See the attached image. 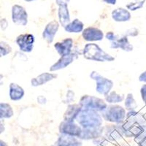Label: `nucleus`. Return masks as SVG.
Listing matches in <instances>:
<instances>
[{"label": "nucleus", "mask_w": 146, "mask_h": 146, "mask_svg": "<svg viewBox=\"0 0 146 146\" xmlns=\"http://www.w3.org/2000/svg\"><path fill=\"white\" fill-rule=\"evenodd\" d=\"M102 119L99 112L82 108L75 120L82 129H96L101 127L103 123Z\"/></svg>", "instance_id": "obj_1"}, {"label": "nucleus", "mask_w": 146, "mask_h": 146, "mask_svg": "<svg viewBox=\"0 0 146 146\" xmlns=\"http://www.w3.org/2000/svg\"><path fill=\"white\" fill-rule=\"evenodd\" d=\"M83 55L86 59L94 62H110L115 60L114 57L104 51L97 44L94 42H89L85 45L83 50Z\"/></svg>", "instance_id": "obj_2"}, {"label": "nucleus", "mask_w": 146, "mask_h": 146, "mask_svg": "<svg viewBox=\"0 0 146 146\" xmlns=\"http://www.w3.org/2000/svg\"><path fill=\"white\" fill-rule=\"evenodd\" d=\"M101 115L108 122L122 124L126 120V110L120 105H110L101 112Z\"/></svg>", "instance_id": "obj_3"}, {"label": "nucleus", "mask_w": 146, "mask_h": 146, "mask_svg": "<svg viewBox=\"0 0 146 146\" xmlns=\"http://www.w3.org/2000/svg\"><path fill=\"white\" fill-rule=\"evenodd\" d=\"M79 105L83 109L97 112H102L108 107L106 102L104 100L90 95H83L79 101Z\"/></svg>", "instance_id": "obj_4"}, {"label": "nucleus", "mask_w": 146, "mask_h": 146, "mask_svg": "<svg viewBox=\"0 0 146 146\" xmlns=\"http://www.w3.org/2000/svg\"><path fill=\"white\" fill-rule=\"evenodd\" d=\"M90 78L96 81V91L100 94L106 96L111 91L114 86V83L110 79L105 78L98 72L92 71L90 74Z\"/></svg>", "instance_id": "obj_5"}, {"label": "nucleus", "mask_w": 146, "mask_h": 146, "mask_svg": "<svg viewBox=\"0 0 146 146\" xmlns=\"http://www.w3.org/2000/svg\"><path fill=\"white\" fill-rule=\"evenodd\" d=\"M58 129L61 134L79 138L82 132V127L75 121H63L60 123Z\"/></svg>", "instance_id": "obj_6"}, {"label": "nucleus", "mask_w": 146, "mask_h": 146, "mask_svg": "<svg viewBox=\"0 0 146 146\" xmlns=\"http://www.w3.org/2000/svg\"><path fill=\"white\" fill-rule=\"evenodd\" d=\"M70 0H56L58 6V15L59 23L64 28L71 22L70 12L68 10V3Z\"/></svg>", "instance_id": "obj_7"}, {"label": "nucleus", "mask_w": 146, "mask_h": 146, "mask_svg": "<svg viewBox=\"0 0 146 146\" xmlns=\"http://www.w3.org/2000/svg\"><path fill=\"white\" fill-rule=\"evenodd\" d=\"M12 20L19 26H26L28 23V13L22 6L15 5L12 7Z\"/></svg>", "instance_id": "obj_8"}, {"label": "nucleus", "mask_w": 146, "mask_h": 146, "mask_svg": "<svg viewBox=\"0 0 146 146\" xmlns=\"http://www.w3.org/2000/svg\"><path fill=\"white\" fill-rule=\"evenodd\" d=\"M35 39V36L32 34H23L16 38V43L20 50L24 53H30L34 48V43Z\"/></svg>", "instance_id": "obj_9"}, {"label": "nucleus", "mask_w": 146, "mask_h": 146, "mask_svg": "<svg viewBox=\"0 0 146 146\" xmlns=\"http://www.w3.org/2000/svg\"><path fill=\"white\" fill-rule=\"evenodd\" d=\"M82 36L85 41L93 42L102 40L104 38V33L100 29L89 27L83 29L82 32Z\"/></svg>", "instance_id": "obj_10"}, {"label": "nucleus", "mask_w": 146, "mask_h": 146, "mask_svg": "<svg viewBox=\"0 0 146 146\" xmlns=\"http://www.w3.org/2000/svg\"><path fill=\"white\" fill-rule=\"evenodd\" d=\"M59 28V23L57 21L53 20L49 22L45 27L43 32H42V38L48 42L50 44L53 42L54 37L58 32Z\"/></svg>", "instance_id": "obj_11"}, {"label": "nucleus", "mask_w": 146, "mask_h": 146, "mask_svg": "<svg viewBox=\"0 0 146 146\" xmlns=\"http://www.w3.org/2000/svg\"><path fill=\"white\" fill-rule=\"evenodd\" d=\"M103 133H105L106 137L110 140H116L123 135L121 124L107 125L103 127Z\"/></svg>", "instance_id": "obj_12"}, {"label": "nucleus", "mask_w": 146, "mask_h": 146, "mask_svg": "<svg viewBox=\"0 0 146 146\" xmlns=\"http://www.w3.org/2000/svg\"><path fill=\"white\" fill-rule=\"evenodd\" d=\"M73 47V40L72 38H66L54 44V48L57 53L61 56H66L72 53V48Z\"/></svg>", "instance_id": "obj_13"}, {"label": "nucleus", "mask_w": 146, "mask_h": 146, "mask_svg": "<svg viewBox=\"0 0 146 146\" xmlns=\"http://www.w3.org/2000/svg\"><path fill=\"white\" fill-rule=\"evenodd\" d=\"M76 58V56L75 53H70L66 56H64L60 57L59 59L57 61L55 64H53L50 67V72H56L58 70H62V69L66 68V66H68L69 65L71 64L74 60Z\"/></svg>", "instance_id": "obj_14"}, {"label": "nucleus", "mask_w": 146, "mask_h": 146, "mask_svg": "<svg viewBox=\"0 0 146 146\" xmlns=\"http://www.w3.org/2000/svg\"><path fill=\"white\" fill-rule=\"evenodd\" d=\"M56 146H82V142L80 139L73 136L62 135L58 137L56 143Z\"/></svg>", "instance_id": "obj_15"}, {"label": "nucleus", "mask_w": 146, "mask_h": 146, "mask_svg": "<svg viewBox=\"0 0 146 146\" xmlns=\"http://www.w3.org/2000/svg\"><path fill=\"white\" fill-rule=\"evenodd\" d=\"M58 75L54 73L44 72L40 74L38 76L32 78L31 80V83H32V86L34 87L40 86H42V85L47 83L48 82L51 81L53 79H56Z\"/></svg>", "instance_id": "obj_16"}, {"label": "nucleus", "mask_w": 146, "mask_h": 146, "mask_svg": "<svg viewBox=\"0 0 146 146\" xmlns=\"http://www.w3.org/2000/svg\"><path fill=\"white\" fill-rule=\"evenodd\" d=\"M110 48L114 49L120 48L124 51H131L133 50L132 45L130 43L126 36H122L121 37L118 36L116 40L112 42Z\"/></svg>", "instance_id": "obj_17"}, {"label": "nucleus", "mask_w": 146, "mask_h": 146, "mask_svg": "<svg viewBox=\"0 0 146 146\" xmlns=\"http://www.w3.org/2000/svg\"><path fill=\"white\" fill-rule=\"evenodd\" d=\"M103 134V127L96 129H82V132L79 139L89 140L100 137Z\"/></svg>", "instance_id": "obj_18"}, {"label": "nucleus", "mask_w": 146, "mask_h": 146, "mask_svg": "<svg viewBox=\"0 0 146 146\" xmlns=\"http://www.w3.org/2000/svg\"><path fill=\"white\" fill-rule=\"evenodd\" d=\"M81 110L82 108L79 104H72L68 105L64 114V121H75Z\"/></svg>", "instance_id": "obj_19"}, {"label": "nucleus", "mask_w": 146, "mask_h": 146, "mask_svg": "<svg viewBox=\"0 0 146 146\" xmlns=\"http://www.w3.org/2000/svg\"><path fill=\"white\" fill-rule=\"evenodd\" d=\"M112 18L116 22L129 21L131 19V14L129 11L123 7L115 9L112 12Z\"/></svg>", "instance_id": "obj_20"}, {"label": "nucleus", "mask_w": 146, "mask_h": 146, "mask_svg": "<svg viewBox=\"0 0 146 146\" xmlns=\"http://www.w3.org/2000/svg\"><path fill=\"white\" fill-rule=\"evenodd\" d=\"M10 100L13 101H18L23 97L25 92L24 90L17 83H12L10 85V91H9Z\"/></svg>", "instance_id": "obj_21"}, {"label": "nucleus", "mask_w": 146, "mask_h": 146, "mask_svg": "<svg viewBox=\"0 0 146 146\" xmlns=\"http://www.w3.org/2000/svg\"><path fill=\"white\" fill-rule=\"evenodd\" d=\"M84 29V24L81 21L75 18L64 27V30L68 33H80Z\"/></svg>", "instance_id": "obj_22"}, {"label": "nucleus", "mask_w": 146, "mask_h": 146, "mask_svg": "<svg viewBox=\"0 0 146 146\" xmlns=\"http://www.w3.org/2000/svg\"><path fill=\"white\" fill-rule=\"evenodd\" d=\"M124 100V95L118 94L116 91H110L108 95L105 96V102L109 104H117L120 103Z\"/></svg>", "instance_id": "obj_23"}, {"label": "nucleus", "mask_w": 146, "mask_h": 146, "mask_svg": "<svg viewBox=\"0 0 146 146\" xmlns=\"http://www.w3.org/2000/svg\"><path fill=\"white\" fill-rule=\"evenodd\" d=\"M13 115V110L7 103H0V118H10Z\"/></svg>", "instance_id": "obj_24"}, {"label": "nucleus", "mask_w": 146, "mask_h": 146, "mask_svg": "<svg viewBox=\"0 0 146 146\" xmlns=\"http://www.w3.org/2000/svg\"><path fill=\"white\" fill-rule=\"evenodd\" d=\"M125 107L126 109L129 111H133L135 110L137 108V103L135 102V99L133 97V95L131 94H128L126 96V98L125 100Z\"/></svg>", "instance_id": "obj_25"}, {"label": "nucleus", "mask_w": 146, "mask_h": 146, "mask_svg": "<svg viewBox=\"0 0 146 146\" xmlns=\"http://www.w3.org/2000/svg\"><path fill=\"white\" fill-rule=\"evenodd\" d=\"M145 0H135L133 2L126 5V8L131 11H135V10H138V9L141 8L143 6Z\"/></svg>", "instance_id": "obj_26"}, {"label": "nucleus", "mask_w": 146, "mask_h": 146, "mask_svg": "<svg viewBox=\"0 0 146 146\" xmlns=\"http://www.w3.org/2000/svg\"><path fill=\"white\" fill-rule=\"evenodd\" d=\"M11 48L8 44L5 42H2L0 44V57L5 56L11 52Z\"/></svg>", "instance_id": "obj_27"}, {"label": "nucleus", "mask_w": 146, "mask_h": 146, "mask_svg": "<svg viewBox=\"0 0 146 146\" xmlns=\"http://www.w3.org/2000/svg\"><path fill=\"white\" fill-rule=\"evenodd\" d=\"M118 35H115L114 32H108V33L106 34V35H105V37H106L107 40H110V41L111 42L116 40V39L118 38Z\"/></svg>", "instance_id": "obj_28"}, {"label": "nucleus", "mask_w": 146, "mask_h": 146, "mask_svg": "<svg viewBox=\"0 0 146 146\" xmlns=\"http://www.w3.org/2000/svg\"><path fill=\"white\" fill-rule=\"evenodd\" d=\"M140 92H141L142 99H143V100L145 102H146V84L143 86L141 90H140Z\"/></svg>", "instance_id": "obj_29"}, {"label": "nucleus", "mask_w": 146, "mask_h": 146, "mask_svg": "<svg viewBox=\"0 0 146 146\" xmlns=\"http://www.w3.org/2000/svg\"><path fill=\"white\" fill-rule=\"evenodd\" d=\"M37 102H38L39 104H41V105H44L47 102V100L45 97H44L43 96H40L37 97Z\"/></svg>", "instance_id": "obj_30"}, {"label": "nucleus", "mask_w": 146, "mask_h": 146, "mask_svg": "<svg viewBox=\"0 0 146 146\" xmlns=\"http://www.w3.org/2000/svg\"><path fill=\"white\" fill-rule=\"evenodd\" d=\"M7 26H8V23H7V21L5 19V18H3L1 20V27H2V29L3 30H5V29L7 28Z\"/></svg>", "instance_id": "obj_31"}, {"label": "nucleus", "mask_w": 146, "mask_h": 146, "mask_svg": "<svg viewBox=\"0 0 146 146\" xmlns=\"http://www.w3.org/2000/svg\"><path fill=\"white\" fill-rule=\"evenodd\" d=\"M139 80L140 82H146V71L143 72L139 77Z\"/></svg>", "instance_id": "obj_32"}, {"label": "nucleus", "mask_w": 146, "mask_h": 146, "mask_svg": "<svg viewBox=\"0 0 146 146\" xmlns=\"http://www.w3.org/2000/svg\"><path fill=\"white\" fill-rule=\"evenodd\" d=\"M103 2H105V3H107V4H108V5H114L116 4L117 0H103Z\"/></svg>", "instance_id": "obj_33"}, {"label": "nucleus", "mask_w": 146, "mask_h": 146, "mask_svg": "<svg viewBox=\"0 0 146 146\" xmlns=\"http://www.w3.org/2000/svg\"><path fill=\"white\" fill-rule=\"evenodd\" d=\"M5 131V126H4V123L2 122V121L0 118V134H2V132H4Z\"/></svg>", "instance_id": "obj_34"}, {"label": "nucleus", "mask_w": 146, "mask_h": 146, "mask_svg": "<svg viewBox=\"0 0 146 146\" xmlns=\"http://www.w3.org/2000/svg\"><path fill=\"white\" fill-rule=\"evenodd\" d=\"M0 146H8L7 145V143H5V142H4L3 140H1L0 139Z\"/></svg>", "instance_id": "obj_35"}, {"label": "nucleus", "mask_w": 146, "mask_h": 146, "mask_svg": "<svg viewBox=\"0 0 146 146\" xmlns=\"http://www.w3.org/2000/svg\"><path fill=\"white\" fill-rule=\"evenodd\" d=\"M24 1H26V2H32V1H35V0H24Z\"/></svg>", "instance_id": "obj_36"}, {"label": "nucleus", "mask_w": 146, "mask_h": 146, "mask_svg": "<svg viewBox=\"0 0 146 146\" xmlns=\"http://www.w3.org/2000/svg\"><path fill=\"white\" fill-rule=\"evenodd\" d=\"M2 76H0V80L2 79Z\"/></svg>", "instance_id": "obj_37"}]
</instances>
